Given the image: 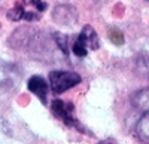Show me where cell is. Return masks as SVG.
Wrapping results in <instances>:
<instances>
[{"instance_id":"cell-1","label":"cell","mask_w":149,"mask_h":144,"mask_svg":"<svg viewBox=\"0 0 149 144\" xmlns=\"http://www.w3.org/2000/svg\"><path fill=\"white\" fill-rule=\"evenodd\" d=\"M46 10V3L42 0H19L8 12V19L10 21H37Z\"/></svg>"},{"instance_id":"cell-2","label":"cell","mask_w":149,"mask_h":144,"mask_svg":"<svg viewBox=\"0 0 149 144\" xmlns=\"http://www.w3.org/2000/svg\"><path fill=\"white\" fill-rule=\"evenodd\" d=\"M82 82L81 74L67 70H54L49 73V88L54 94H63Z\"/></svg>"},{"instance_id":"cell-3","label":"cell","mask_w":149,"mask_h":144,"mask_svg":"<svg viewBox=\"0 0 149 144\" xmlns=\"http://www.w3.org/2000/svg\"><path fill=\"white\" fill-rule=\"evenodd\" d=\"M98 48H100V40H98L95 30L91 25H85L72 46V52L82 58L88 54V51H95Z\"/></svg>"},{"instance_id":"cell-4","label":"cell","mask_w":149,"mask_h":144,"mask_svg":"<svg viewBox=\"0 0 149 144\" xmlns=\"http://www.w3.org/2000/svg\"><path fill=\"white\" fill-rule=\"evenodd\" d=\"M51 112L52 114L60 119L66 126L69 128H74L79 132H85V128L79 123V121L74 116V107L72 103H66L63 100H54L51 104Z\"/></svg>"},{"instance_id":"cell-5","label":"cell","mask_w":149,"mask_h":144,"mask_svg":"<svg viewBox=\"0 0 149 144\" xmlns=\"http://www.w3.org/2000/svg\"><path fill=\"white\" fill-rule=\"evenodd\" d=\"M18 80V73L14 65L0 59V95L14 89Z\"/></svg>"},{"instance_id":"cell-6","label":"cell","mask_w":149,"mask_h":144,"mask_svg":"<svg viewBox=\"0 0 149 144\" xmlns=\"http://www.w3.org/2000/svg\"><path fill=\"white\" fill-rule=\"evenodd\" d=\"M52 18L55 22L61 24V25H72V24L76 22L78 14L73 6L60 5V6H55V9L52 12Z\"/></svg>"},{"instance_id":"cell-7","label":"cell","mask_w":149,"mask_h":144,"mask_svg":"<svg viewBox=\"0 0 149 144\" xmlns=\"http://www.w3.org/2000/svg\"><path fill=\"white\" fill-rule=\"evenodd\" d=\"M27 88L31 94H34L37 98L40 100V103L46 104L48 98V83L43 77L40 76H31L27 82Z\"/></svg>"},{"instance_id":"cell-8","label":"cell","mask_w":149,"mask_h":144,"mask_svg":"<svg viewBox=\"0 0 149 144\" xmlns=\"http://www.w3.org/2000/svg\"><path fill=\"white\" fill-rule=\"evenodd\" d=\"M136 135L140 141L149 144V107L143 112V114L136 123Z\"/></svg>"},{"instance_id":"cell-9","label":"cell","mask_w":149,"mask_h":144,"mask_svg":"<svg viewBox=\"0 0 149 144\" xmlns=\"http://www.w3.org/2000/svg\"><path fill=\"white\" fill-rule=\"evenodd\" d=\"M52 37H54L57 46L61 49V52L67 55L69 54V46H67L69 45V40H67V36L66 34H61V33H54Z\"/></svg>"},{"instance_id":"cell-10","label":"cell","mask_w":149,"mask_h":144,"mask_svg":"<svg viewBox=\"0 0 149 144\" xmlns=\"http://www.w3.org/2000/svg\"><path fill=\"white\" fill-rule=\"evenodd\" d=\"M139 63H140V65H143L146 70H149V43H146V45L143 46V49L140 51Z\"/></svg>"},{"instance_id":"cell-11","label":"cell","mask_w":149,"mask_h":144,"mask_svg":"<svg viewBox=\"0 0 149 144\" xmlns=\"http://www.w3.org/2000/svg\"><path fill=\"white\" fill-rule=\"evenodd\" d=\"M98 144H113V143H112V141H100Z\"/></svg>"}]
</instances>
